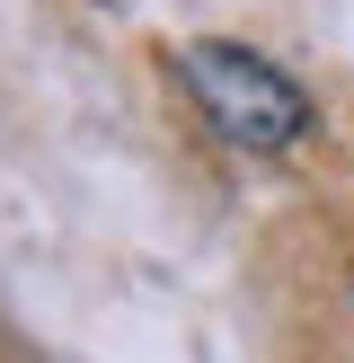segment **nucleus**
<instances>
[{"label":"nucleus","mask_w":354,"mask_h":363,"mask_svg":"<svg viewBox=\"0 0 354 363\" xmlns=\"http://www.w3.org/2000/svg\"><path fill=\"white\" fill-rule=\"evenodd\" d=\"M169 71L186 80V106L212 124V142H230L239 160H275V151H292L310 133L301 80L283 62H266V53L230 45V35H186L169 53Z\"/></svg>","instance_id":"nucleus-1"}]
</instances>
